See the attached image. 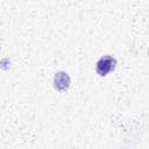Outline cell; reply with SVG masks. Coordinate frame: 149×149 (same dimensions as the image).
<instances>
[{
  "label": "cell",
  "instance_id": "1",
  "mask_svg": "<svg viewBox=\"0 0 149 149\" xmlns=\"http://www.w3.org/2000/svg\"><path fill=\"white\" fill-rule=\"evenodd\" d=\"M115 65H116V59L111 55H105L97 62L95 71L99 76L104 77L111 71H113L115 69Z\"/></svg>",
  "mask_w": 149,
  "mask_h": 149
},
{
  "label": "cell",
  "instance_id": "2",
  "mask_svg": "<svg viewBox=\"0 0 149 149\" xmlns=\"http://www.w3.org/2000/svg\"><path fill=\"white\" fill-rule=\"evenodd\" d=\"M54 86L57 91L61 92L66 91L70 86V76L64 71L57 72L54 77Z\"/></svg>",
  "mask_w": 149,
  "mask_h": 149
}]
</instances>
